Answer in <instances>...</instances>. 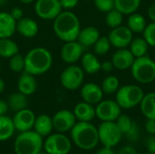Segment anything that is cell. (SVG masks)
<instances>
[{
    "mask_svg": "<svg viewBox=\"0 0 155 154\" xmlns=\"http://www.w3.org/2000/svg\"><path fill=\"white\" fill-rule=\"evenodd\" d=\"M53 29L55 35L64 43L75 41L81 30L80 20L74 12L64 10L54 19Z\"/></svg>",
    "mask_w": 155,
    "mask_h": 154,
    "instance_id": "6da1fadb",
    "label": "cell"
},
{
    "mask_svg": "<svg viewBox=\"0 0 155 154\" xmlns=\"http://www.w3.org/2000/svg\"><path fill=\"white\" fill-rule=\"evenodd\" d=\"M53 64V55L45 47H35L25 55V71L37 76L47 73Z\"/></svg>",
    "mask_w": 155,
    "mask_h": 154,
    "instance_id": "7a4b0ae2",
    "label": "cell"
},
{
    "mask_svg": "<svg viewBox=\"0 0 155 154\" xmlns=\"http://www.w3.org/2000/svg\"><path fill=\"white\" fill-rule=\"evenodd\" d=\"M71 138L78 148L90 151L99 143L98 129L91 122H78L71 130Z\"/></svg>",
    "mask_w": 155,
    "mask_h": 154,
    "instance_id": "3957f363",
    "label": "cell"
},
{
    "mask_svg": "<svg viewBox=\"0 0 155 154\" xmlns=\"http://www.w3.org/2000/svg\"><path fill=\"white\" fill-rule=\"evenodd\" d=\"M43 146V137L35 131H27L16 137L14 150L15 154H37L42 151Z\"/></svg>",
    "mask_w": 155,
    "mask_h": 154,
    "instance_id": "277c9868",
    "label": "cell"
},
{
    "mask_svg": "<svg viewBox=\"0 0 155 154\" xmlns=\"http://www.w3.org/2000/svg\"><path fill=\"white\" fill-rule=\"evenodd\" d=\"M134 79L142 84H148L155 80V61L148 55L135 58L131 66Z\"/></svg>",
    "mask_w": 155,
    "mask_h": 154,
    "instance_id": "5b68a950",
    "label": "cell"
},
{
    "mask_svg": "<svg viewBox=\"0 0 155 154\" xmlns=\"http://www.w3.org/2000/svg\"><path fill=\"white\" fill-rule=\"evenodd\" d=\"M143 96L144 92L139 85L126 84L118 89L115 101L122 109H132L140 104Z\"/></svg>",
    "mask_w": 155,
    "mask_h": 154,
    "instance_id": "8992f818",
    "label": "cell"
},
{
    "mask_svg": "<svg viewBox=\"0 0 155 154\" xmlns=\"http://www.w3.org/2000/svg\"><path fill=\"white\" fill-rule=\"evenodd\" d=\"M97 129L99 142L104 146L114 148L122 140L123 134L115 122H102Z\"/></svg>",
    "mask_w": 155,
    "mask_h": 154,
    "instance_id": "52a82bcc",
    "label": "cell"
},
{
    "mask_svg": "<svg viewBox=\"0 0 155 154\" xmlns=\"http://www.w3.org/2000/svg\"><path fill=\"white\" fill-rule=\"evenodd\" d=\"M84 79V72L82 67L71 64L64 69L61 74L60 81L64 88L75 91L83 85Z\"/></svg>",
    "mask_w": 155,
    "mask_h": 154,
    "instance_id": "ba28073f",
    "label": "cell"
},
{
    "mask_svg": "<svg viewBox=\"0 0 155 154\" xmlns=\"http://www.w3.org/2000/svg\"><path fill=\"white\" fill-rule=\"evenodd\" d=\"M71 148V141L61 133L48 135L44 143V149L48 154H68Z\"/></svg>",
    "mask_w": 155,
    "mask_h": 154,
    "instance_id": "9c48e42d",
    "label": "cell"
},
{
    "mask_svg": "<svg viewBox=\"0 0 155 154\" xmlns=\"http://www.w3.org/2000/svg\"><path fill=\"white\" fill-rule=\"evenodd\" d=\"M121 113L122 108L115 100H102L95 107V115L102 122H115Z\"/></svg>",
    "mask_w": 155,
    "mask_h": 154,
    "instance_id": "30bf717a",
    "label": "cell"
},
{
    "mask_svg": "<svg viewBox=\"0 0 155 154\" xmlns=\"http://www.w3.org/2000/svg\"><path fill=\"white\" fill-rule=\"evenodd\" d=\"M35 11L38 17L44 20H54L62 11L59 0H36Z\"/></svg>",
    "mask_w": 155,
    "mask_h": 154,
    "instance_id": "8fae6325",
    "label": "cell"
},
{
    "mask_svg": "<svg viewBox=\"0 0 155 154\" xmlns=\"http://www.w3.org/2000/svg\"><path fill=\"white\" fill-rule=\"evenodd\" d=\"M108 38L114 47L117 49L126 48L130 45L134 38V33L127 27V25H120L111 30Z\"/></svg>",
    "mask_w": 155,
    "mask_h": 154,
    "instance_id": "7c38bea8",
    "label": "cell"
},
{
    "mask_svg": "<svg viewBox=\"0 0 155 154\" xmlns=\"http://www.w3.org/2000/svg\"><path fill=\"white\" fill-rule=\"evenodd\" d=\"M120 132L124 135L129 141L136 142L140 137V129L138 124L131 119L127 114H120V116L115 121Z\"/></svg>",
    "mask_w": 155,
    "mask_h": 154,
    "instance_id": "4fadbf2b",
    "label": "cell"
},
{
    "mask_svg": "<svg viewBox=\"0 0 155 154\" xmlns=\"http://www.w3.org/2000/svg\"><path fill=\"white\" fill-rule=\"evenodd\" d=\"M53 127L58 133H65L71 131L76 123V118L73 112L69 110H61L53 117Z\"/></svg>",
    "mask_w": 155,
    "mask_h": 154,
    "instance_id": "5bb4252c",
    "label": "cell"
},
{
    "mask_svg": "<svg viewBox=\"0 0 155 154\" xmlns=\"http://www.w3.org/2000/svg\"><path fill=\"white\" fill-rule=\"evenodd\" d=\"M84 46L77 41L65 42L61 49V58L62 60L69 64L76 63L83 56Z\"/></svg>",
    "mask_w": 155,
    "mask_h": 154,
    "instance_id": "9a60e30c",
    "label": "cell"
},
{
    "mask_svg": "<svg viewBox=\"0 0 155 154\" xmlns=\"http://www.w3.org/2000/svg\"><path fill=\"white\" fill-rule=\"evenodd\" d=\"M35 118L36 117L35 113L31 110L25 108L16 112L12 120L15 129L19 131L20 133H23L31 131V129L34 128Z\"/></svg>",
    "mask_w": 155,
    "mask_h": 154,
    "instance_id": "2e32d148",
    "label": "cell"
},
{
    "mask_svg": "<svg viewBox=\"0 0 155 154\" xmlns=\"http://www.w3.org/2000/svg\"><path fill=\"white\" fill-rule=\"evenodd\" d=\"M80 93L84 102H86L93 105L100 103L103 100L104 96L102 87L94 83H87L82 85Z\"/></svg>",
    "mask_w": 155,
    "mask_h": 154,
    "instance_id": "e0dca14e",
    "label": "cell"
},
{
    "mask_svg": "<svg viewBox=\"0 0 155 154\" xmlns=\"http://www.w3.org/2000/svg\"><path fill=\"white\" fill-rule=\"evenodd\" d=\"M135 57L127 48H120L116 50L112 56V63L114 68L124 71L130 69Z\"/></svg>",
    "mask_w": 155,
    "mask_h": 154,
    "instance_id": "ac0fdd59",
    "label": "cell"
},
{
    "mask_svg": "<svg viewBox=\"0 0 155 154\" xmlns=\"http://www.w3.org/2000/svg\"><path fill=\"white\" fill-rule=\"evenodd\" d=\"M15 30L25 38H33L38 34L39 27L34 19L29 17H22L20 20L16 21Z\"/></svg>",
    "mask_w": 155,
    "mask_h": 154,
    "instance_id": "d6986e66",
    "label": "cell"
},
{
    "mask_svg": "<svg viewBox=\"0 0 155 154\" xmlns=\"http://www.w3.org/2000/svg\"><path fill=\"white\" fill-rule=\"evenodd\" d=\"M16 21L8 12H0V38H10L16 32Z\"/></svg>",
    "mask_w": 155,
    "mask_h": 154,
    "instance_id": "ffe728a7",
    "label": "cell"
},
{
    "mask_svg": "<svg viewBox=\"0 0 155 154\" xmlns=\"http://www.w3.org/2000/svg\"><path fill=\"white\" fill-rule=\"evenodd\" d=\"M74 114L79 122H91L95 115V108L93 104L86 102L77 103L74 108Z\"/></svg>",
    "mask_w": 155,
    "mask_h": 154,
    "instance_id": "44dd1931",
    "label": "cell"
},
{
    "mask_svg": "<svg viewBox=\"0 0 155 154\" xmlns=\"http://www.w3.org/2000/svg\"><path fill=\"white\" fill-rule=\"evenodd\" d=\"M17 88L18 91L25 95L33 94L37 89V83L35 78V75H32L28 73L22 74L17 81Z\"/></svg>",
    "mask_w": 155,
    "mask_h": 154,
    "instance_id": "7402d4cb",
    "label": "cell"
},
{
    "mask_svg": "<svg viewBox=\"0 0 155 154\" xmlns=\"http://www.w3.org/2000/svg\"><path fill=\"white\" fill-rule=\"evenodd\" d=\"M100 37L99 30L94 26H86L81 28L80 33L77 37V41L83 46H91L94 45L97 39Z\"/></svg>",
    "mask_w": 155,
    "mask_h": 154,
    "instance_id": "603a6c76",
    "label": "cell"
},
{
    "mask_svg": "<svg viewBox=\"0 0 155 154\" xmlns=\"http://www.w3.org/2000/svg\"><path fill=\"white\" fill-rule=\"evenodd\" d=\"M35 132H36L42 137H47L53 131V121L52 118L46 114H41L35 118L34 124Z\"/></svg>",
    "mask_w": 155,
    "mask_h": 154,
    "instance_id": "cb8c5ba5",
    "label": "cell"
},
{
    "mask_svg": "<svg viewBox=\"0 0 155 154\" xmlns=\"http://www.w3.org/2000/svg\"><path fill=\"white\" fill-rule=\"evenodd\" d=\"M81 60L82 68L84 73L88 74H95L101 70V63L94 54L86 53L81 57Z\"/></svg>",
    "mask_w": 155,
    "mask_h": 154,
    "instance_id": "d4e9b609",
    "label": "cell"
},
{
    "mask_svg": "<svg viewBox=\"0 0 155 154\" xmlns=\"http://www.w3.org/2000/svg\"><path fill=\"white\" fill-rule=\"evenodd\" d=\"M139 105L146 119H155V93L144 94Z\"/></svg>",
    "mask_w": 155,
    "mask_h": 154,
    "instance_id": "484cf974",
    "label": "cell"
},
{
    "mask_svg": "<svg viewBox=\"0 0 155 154\" xmlns=\"http://www.w3.org/2000/svg\"><path fill=\"white\" fill-rule=\"evenodd\" d=\"M147 25L145 17L138 13H134L129 15L127 20V27L134 33V34H141L144 31Z\"/></svg>",
    "mask_w": 155,
    "mask_h": 154,
    "instance_id": "4316f807",
    "label": "cell"
},
{
    "mask_svg": "<svg viewBox=\"0 0 155 154\" xmlns=\"http://www.w3.org/2000/svg\"><path fill=\"white\" fill-rule=\"evenodd\" d=\"M142 4V0H114V8L123 15H131L135 13Z\"/></svg>",
    "mask_w": 155,
    "mask_h": 154,
    "instance_id": "83f0119b",
    "label": "cell"
},
{
    "mask_svg": "<svg viewBox=\"0 0 155 154\" xmlns=\"http://www.w3.org/2000/svg\"><path fill=\"white\" fill-rule=\"evenodd\" d=\"M19 53L17 44L11 38H0V57L11 58Z\"/></svg>",
    "mask_w": 155,
    "mask_h": 154,
    "instance_id": "f1b7e54d",
    "label": "cell"
},
{
    "mask_svg": "<svg viewBox=\"0 0 155 154\" xmlns=\"http://www.w3.org/2000/svg\"><path fill=\"white\" fill-rule=\"evenodd\" d=\"M7 104H8V107L15 113L23 109H25L27 105L26 95L20 93L19 91L16 93H13L8 97Z\"/></svg>",
    "mask_w": 155,
    "mask_h": 154,
    "instance_id": "f546056e",
    "label": "cell"
},
{
    "mask_svg": "<svg viewBox=\"0 0 155 154\" xmlns=\"http://www.w3.org/2000/svg\"><path fill=\"white\" fill-rule=\"evenodd\" d=\"M13 120L5 115H0V142L10 139L15 133Z\"/></svg>",
    "mask_w": 155,
    "mask_h": 154,
    "instance_id": "4dcf8cb0",
    "label": "cell"
},
{
    "mask_svg": "<svg viewBox=\"0 0 155 154\" xmlns=\"http://www.w3.org/2000/svg\"><path fill=\"white\" fill-rule=\"evenodd\" d=\"M129 46H130L129 50L131 51V53L134 54V56L135 58L147 55V52L150 47L143 37V38L142 37L133 38Z\"/></svg>",
    "mask_w": 155,
    "mask_h": 154,
    "instance_id": "1f68e13d",
    "label": "cell"
},
{
    "mask_svg": "<svg viewBox=\"0 0 155 154\" xmlns=\"http://www.w3.org/2000/svg\"><path fill=\"white\" fill-rule=\"evenodd\" d=\"M101 87L104 93L113 94L116 93L120 88V81L114 75H108L103 80Z\"/></svg>",
    "mask_w": 155,
    "mask_h": 154,
    "instance_id": "d6a6232c",
    "label": "cell"
},
{
    "mask_svg": "<svg viewBox=\"0 0 155 154\" xmlns=\"http://www.w3.org/2000/svg\"><path fill=\"white\" fill-rule=\"evenodd\" d=\"M123 20H124V15L115 8L106 13L105 22H106L107 26L110 27L111 29H114L115 27L122 25Z\"/></svg>",
    "mask_w": 155,
    "mask_h": 154,
    "instance_id": "836d02e7",
    "label": "cell"
},
{
    "mask_svg": "<svg viewBox=\"0 0 155 154\" xmlns=\"http://www.w3.org/2000/svg\"><path fill=\"white\" fill-rule=\"evenodd\" d=\"M111 43L108 36H100L94 44V53L98 55L106 54L111 49Z\"/></svg>",
    "mask_w": 155,
    "mask_h": 154,
    "instance_id": "e575fe53",
    "label": "cell"
},
{
    "mask_svg": "<svg viewBox=\"0 0 155 154\" xmlns=\"http://www.w3.org/2000/svg\"><path fill=\"white\" fill-rule=\"evenodd\" d=\"M9 68L14 73L25 71V56L18 53L9 58Z\"/></svg>",
    "mask_w": 155,
    "mask_h": 154,
    "instance_id": "d590c367",
    "label": "cell"
},
{
    "mask_svg": "<svg viewBox=\"0 0 155 154\" xmlns=\"http://www.w3.org/2000/svg\"><path fill=\"white\" fill-rule=\"evenodd\" d=\"M143 38L151 47H155V22H152L146 25L143 32Z\"/></svg>",
    "mask_w": 155,
    "mask_h": 154,
    "instance_id": "8d00e7d4",
    "label": "cell"
},
{
    "mask_svg": "<svg viewBox=\"0 0 155 154\" xmlns=\"http://www.w3.org/2000/svg\"><path fill=\"white\" fill-rule=\"evenodd\" d=\"M95 7L103 13H107L114 8V0H94Z\"/></svg>",
    "mask_w": 155,
    "mask_h": 154,
    "instance_id": "74e56055",
    "label": "cell"
},
{
    "mask_svg": "<svg viewBox=\"0 0 155 154\" xmlns=\"http://www.w3.org/2000/svg\"><path fill=\"white\" fill-rule=\"evenodd\" d=\"M59 2L62 9L71 10L78 5L79 0H59Z\"/></svg>",
    "mask_w": 155,
    "mask_h": 154,
    "instance_id": "f35d334b",
    "label": "cell"
},
{
    "mask_svg": "<svg viewBox=\"0 0 155 154\" xmlns=\"http://www.w3.org/2000/svg\"><path fill=\"white\" fill-rule=\"evenodd\" d=\"M145 146L149 153L155 154V136L152 135L146 138Z\"/></svg>",
    "mask_w": 155,
    "mask_h": 154,
    "instance_id": "ab89813d",
    "label": "cell"
},
{
    "mask_svg": "<svg viewBox=\"0 0 155 154\" xmlns=\"http://www.w3.org/2000/svg\"><path fill=\"white\" fill-rule=\"evenodd\" d=\"M9 13H10V15H12V17H13L15 21H18V20H20L22 17H24V16H23L24 12H23V10H22L20 7H18V6L13 7Z\"/></svg>",
    "mask_w": 155,
    "mask_h": 154,
    "instance_id": "60d3db41",
    "label": "cell"
},
{
    "mask_svg": "<svg viewBox=\"0 0 155 154\" xmlns=\"http://www.w3.org/2000/svg\"><path fill=\"white\" fill-rule=\"evenodd\" d=\"M145 130L152 135L155 134V119H147L145 123Z\"/></svg>",
    "mask_w": 155,
    "mask_h": 154,
    "instance_id": "b9f144b4",
    "label": "cell"
},
{
    "mask_svg": "<svg viewBox=\"0 0 155 154\" xmlns=\"http://www.w3.org/2000/svg\"><path fill=\"white\" fill-rule=\"evenodd\" d=\"M117 154H138L135 148L132 145H125L124 146Z\"/></svg>",
    "mask_w": 155,
    "mask_h": 154,
    "instance_id": "7bdbcfd3",
    "label": "cell"
},
{
    "mask_svg": "<svg viewBox=\"0 0 155 154\" xmlns=\"http://www.w3.org/2000/svg\"><path fill=\"white\" fill-rule=\"evenodd\" d=\"M114 68L112 61H106V62H104L101 64V70H103L104 72L105 73H111L113 71V69Z\"/></svg>",
    "mask_w": 155,
    "mask_h": 154,
    "instance_id": "ee69618b",
    "label": "cell"
},
{
    "mask_svg": "<svg viewBox=\"0 0 155 154\" xmlns=\"http://www.w3.org/2000/svg\"><path fill=\"white\" fill-rule=\"evenodd\" d=\"M147 15L152 22H155V3L152 4L149 6V8L147 10Z\"/></svg>",
    "mask_w": 155,
    "mask_h": 154,
    "instance_id": "f6af8a7d",
    "label": "cell"
},
{
    "mask_svg": "<svg viewBox=\"0 0 155 154\" xmlns=\"http://www.w3.org/2000/svg\"><path fill=\"white\" fill-rule=\"evenodd\" d=\"M8 104L5 101L0 99V115H5L8 110Z\"/></svg>",
    "mask_w": 155,
    "mask_h": 154,
    "instance_id": "bcb514c9",
    "label": "cell"
},
{
    "mask_svg": "<svg viewBox=\"0 0 155 154\" xmlns=\"http://www.w3.org/2000/svg\"><path fill=\"white\" fill-rule=\"evenodd\" d=\"M95 154H115V153H114V152L113 151V148L104 146L103 148L99 149V150L96 152V153Z\"/></svg>",
    "mask_w": 155,
    "mask_h": 154,
    "instance_id": "7dc6e473",
    "label": "cell"
},
{
    "mask_svg": "<svg viewBox=\"0 0 155 154\" xmlns=\"http://www.w3.org/2000/svg\"><path fill=\"white\" fill-rule=\"evenodd\" d=\"M5 81L0 78V93H2L5 90Z\"/></svg>",
    "mask_w": 155,
    "mask_h": 154,
    "instance_id": "c3c4849f",
    "label": "cell"
},
{
    "mask_svg": "<svg viewBox=\"0 0 155 154\" xmlns=\"http://www.w3.org/2000/svg\"><path fill=\"white\" fill-rule=\"evenodd\" d=\"M22 4H25V5H28V4H31L33 3L35 0H19Z\"/></svg>",
    "mask_w": 155,
    "mask_h": 154,
    "instance_id": "681fc988",
    "label": "cell"
},
{
    "mask_svg": "<svg viewBox=\"0 0 155 154\" xmlns=\"http://www.w3.org/2000/svg\"><path fill=\"white\" fill-rule=\"evenodd\" d=\"M37 154H48V153H47V152H42V151H41L40 152H38Z\"/></svg>",
    "mask_w": 155,
    "mask_h": 154,
    "instance_id": "f907efd6",
    "label": "cell"
},
{
    "mask_svg": "<svg viewBox=\"0 0 155 154\" xmlns=\"http://www.w3.org/2000/svg\"><path fill=\"white\" fill-rule=\"evenodd\" d=\"M0 71H1V62H0Z\"/></svg>",
    "mask_w": 155,
    "mask_h": 154,
    "instance_id": "816d5d0a",
    "label": "cell"
},
{
    "mask_svg": "<svg viewBox=\"0 0 155 154\" xmlns=\"http://www.w3.org/2000/svg\"><path fill=\"white\" fill-rule=\"evenodd\" d=\"M84 1H91V0H84Z\"/></svg>",
    "mask_w": 155,
    "mask_h": 154,
    "instance_id": "f5cc1de1",
    "label": "cell"
},
{
    "mask_svg": "<svg viewBox=\"0 0 155 154\" xmlns=\"http://www.w3.org/2000/svg\"><path fill=\"white\" fill-rule=\"evenodd\" d=\"M144 154H151V153H149V152H147V153H144Z\"/></svg>",
    "mask_w": 155,
    "mask_h": 154,
    "instance_id": "db71d44e",
    "label": "cell"
}]
</instances>
